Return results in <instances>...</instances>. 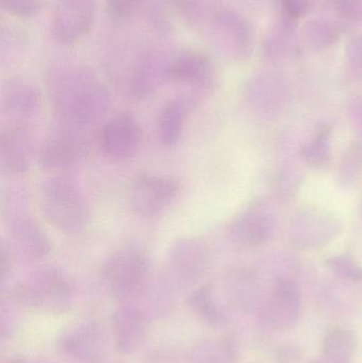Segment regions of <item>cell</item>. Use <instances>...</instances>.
I'll return each instance as SVG.
<instances>
[{"mask_svg":"<svg viewBox=\"0 0 362 363\" xmlns=\"http://www.w3.org/2000/svg\"><path fill=\"white\" fill-rule=\"evenodd\" d=\"M2 104L17 117L14 123H21L40 108V94L35 87L21 80L6 83L2 91Z\"/></svg>","mask_w":362,"mask_h":363,"instance_id":"obj_14","label":"cell"},{"mask_svg":"<svg viewBox=\"0 0 362 363\" xmlns=\"http://www.w3.org/2000/svg\"><path fill=\"white\" fill-rule=\"evenodd\" d=\"M356 347V337L351 330L332 328L323 339L322 358L318 363H351Z\"/></svg>","mask_w":362,"mask_h":363,"instance_id":"obj_16","label":"cell"},{"mask_svg":"<svg viewBox=\"0 0 362 363\" xmlns=\"http://www.w3.org/2000/svg\"><path fill=\"white\" fill-rule=\"evenodd\" d=\"M191 106V100L176 98L162 108L157 123V136L162 144L171 147L180 140Z\"/></svg>","mask_w":362,"mask_h":363,"instance_id":"obj_15","label":"cell"},{"mask_svg":"<svg viewBox=\"0 0 362 363\" xmlns=\"http://www.w3.org/2000/svg\"><path fill=\"white\" fill-rule=\"evenodd\" d=\"M65 277L55 270H45L16 288V294L27 304L43 306L63 302L69 294Z\"/></svg>","mask_w":362,"mask_h":363,"instance_id":"obj_10","label":"cell"},{"mask_svg":"<svg viewBox=\"0 0 362 363\" xmlns=\"http://www.w3.org/2000/svg\"><path fill=\"white\" fill-rule=\"evenodd\" d=\"M170 260L176 273L187 277H193L205 264V247L197 239L178 241L172 249Z\"/></svg>","mask_w":362,"mask_h":363,"instance_id":"obj_17","label":"cell"},{"mask_svg":"<svg viewBox=\"0 0 362 363\" xmlns=\"http://www.w3.org/2000/svg\"><path fill=\"white\" fill-rule=\"evenodd\" d=\"M2 10L16 17H31L42 8V0H0Z\"/></svg>","mask_w":362,"mask_h":363,"instance_id":"obj_23","label":"cell"},{"mask_svg":"<svg viewBox=\"0 0 362 363\" xmlns=\"http://www.w3.org/2000/svg\"><path fill=\"white\" fill-rule=\"evenodd\" d=\"M329 268L342 279L352 281H362V269L351 258L346 257V256L335 257L329 260Z\"/></svg>","mask_w":362,"mask_h":363,"instance_id":"obj_24","label":"cell"},{"mask_svg":"<svg viewBox=\"0 0 362 363\" xmlns=\"http://www.w3.org/2000/svg\"><path fill=\"white\" fill-rule=\"evenodd\" d=\"M103 347V332L95 322L76 324L59 339L61 353L79 362H97Z\"/></svg>","mask_w":362,"mask_h":363,"instance_id":"obj_9","label":"cell"},{"mask_svg":"<svg viewBox=\"0 0 362 363\" xmlns=\"http://www.w3.org/2000/svg\"><path fill=\"white\" fill-rule=\"evenodd\" d=\"M150 264L146 254L135 247L115 252L102 267V281L106 289L118 300L140 296L148 283Z\"/></svg>","mask_w":362,"mask_h":363,"instance_id":"obj_3","label":"cell"},{"mask_svg":"<svg viewBox=\"0 0 362 363\" xmlns=\"http://www.w3.org/2000/svg\"><path fill=\"white\" fill-rule=\"evenodd\" d=\"M301 315L299 289L289 281L274 286L266 306V320L274 330H287L295 325Z\"/></svg>","mask_w":362,"mask_h":363,"instance_id":"obj_12","label":"cell"},{"mask_svg":"<svg viewBox=\"0 0 362 363\" xmlns=\"http://www.w3.org/2000/svg\"><path fill=\"white\" fill-rule=\"evenodd\" d=\"M49 91L62 116L76 123H84L101 110L106 93L89 68L62 62L51 69Z\"/></svg>","mask_w":362,"mask_h":363,"instance_id":"obj_1","label":"cell"},{"mask_svg":"<svg viewBox=\"0 0 362 363\" xmlns=\"http://www.w3.org/2000/svg\"><path fill=\"white\" fill-rule=\"evenodd\" d=\"M0 268H1V273L4 274L9 272L10 269L12 268V258H11L10 253H6L4 247L1 250V259H0Z\"/></svg>","mask_w":362,"mask_h":363,"instance_id":"obj_25","label":"cell"},{"mask_svg":"<svg viewBox=\"0 0 362 363\" xmlns=\"http://www.w3.org/2000/svg\"><path fill=\"white\" fill-rule=\"evenodd\" d=\"M15 240L26 255L34 259L45 257L50 251V243L44 230L33 220L26 219L17 224Z\"/></svg>","mask_w":362,"mask_h":363,"instance_id":"obj_18","label":"cell"},{"mask_svg":"<svg viewBox=\"0 0 362 363\" xmlns=\"http://www.w3.org/2000/svg\"><path fill=\"white\" fill-rule=\"evenodd\" d=\"M150 0H106V11L113 19L125 21L146 9Z\"/></svg>","mask_w":362,"mask_h":363,"instance_id":"obj_21","label":"cell"},{"mask_svg":"<svg viewBox=\"0 0 362 363\" xmlns=\"http://www.w3.org/2000/svg\"><path fill=\"white\" fill-rule=\"evenodd\" d=\"M329 130L327 128L320 130L315 136L310 146L306 148L305 157L310 163L320 165L327 161L329 155Z\"/></svg>","mask_w":362,"mask_h":363,"instance_id":"obj_22","label":"cell"},{"mask_svg":"<svg viewBox=\"0 0 362 363\" xmlns=\"http://www.w3.org/2000/svg\"><path fill=\"white\" fill-rule=\"evenodd\" d=\"M189 307L199 319L210 326H219L225 322L223 311L219 307L210 285L196 290L188 300Z\"/></svg>","mask_w":362,"mask_h":363,"instance_id":"obj_19","label":"cell"},{"mask_svg":"<svg viewBox=\"0 0 362 363\" xmlns=\"http://www.w3.org/2000/svg\"><path fill=\"white\" fill-rule=\"evenodd\" d=\"M87 149L84 136L76 130H60L40 147L38 163L45 169L63 172L81 163L87 155Z\"/></svg>","mask_w":362,"mask_h":363,"instance_id":"obj_7","label":"cell"},{"mask_svg":"<svg viewBox=\"0 0 362 363\" xmlns=\"http://www.w3.org/2000/svg\"><path fill=\"white\" fill-rule=\"evenodd\" d=\"M32 145L27 128L11 123L0 134V164L8 174H23L31 161Z\"/></svg>","mask_w":362,"mask_h":363,"instance_id":"obj_11","label":"cell"},{"mask_svg":"<svg viewBox=\"0 0 362 363\" xmlns=\"http://www.w3.org/2000/svg\"><path fill=\"white\" fill-rule=\"evenodd\" d=\"M233 345L227 338L205 340L198 345L191 355L193 363H233Z\"/></svg>","mask_w":362,"mask_h":363,"instance_id":"obj_20","label":"cell"},{"mask_svg":"<svg viewBox=\"0 0 362 363\" xmlns=\"http://www.w3.org/2000/svg\"><path fill=\"white\" fill-rule=\"evenodd\" d=\"M165 74L172 82L198 91H206L214 85L216 72L208 55L199 50H182L166 63Z\"/></svg>","mask_w":362,"mask_h":363,"instance_id":"obj_8","label":"cell"},{"mask_svg":"<svg viewBox=\"0 0 362 363\" xmlns=\"http://www.w3.org/2000/svg\"><path fill=\"white\" fill-rule=\"evenodd\" d=\"M180 191V183L174 179L140 174L132 184V208L147 219L159 217L174 204Z\"/></svg>","mask_w":362,"mask_h":363,"instance_id":"obj_4","label":"cell"},{"mask_svg":"<svg viewBox=\"0 0 362 363\" xmlns=\"http://www.w3.org/2000/svg\"><path fill=\"white\" fill-rule=\"evenodd\" d=\"M40 205L47 221L66 234L80 232L89 221V207L76 184L57 177L43 186Z\"/></svg>","mask_w":362,"mask_h":363,"instance_id":"obj_2","label":"cell"},{"mask_svg":"<svg viewBox=\"0 0 362 363\" xmlns=\"http://www.w3.org/2000/svg\"><path fill=\"white\" fill-rule=\"evenodd\" d=\"M97 0H55L51 33L55 42L72 46L85 38L95 19Z\"/></svg>","mask_w":362,"mask_h":363,"instance_id":"obj_5","label":"cell"},{"mask_svg":"<svg viewBox=\"0 0 362 363\" xmlns=\"http://www.w3.org/2000/svg\"><path fill=\"white\" fill-rule=\"evenodd\" d=\"M9 363H23L21 362V360L19 359H15V360H12V362H10Z\"/></svg>","mask_w":362,"mask_h":363,"instance_id":"obj_26","label":"cell"},{"mask_svg":"<svg viewBox=\"0 0 362 363\" xmlns=\"http://www.w3.org/2000/svg\"><path fill=\"white\" fill-rule=\"evenodd\" d=\"M100 147L104 155L115 162L133 159L142 147L144 133L131 115L113 117L100 134Z\"/></svg>","mask_w":362,"mask_h":363,"instance_id":"obj_6","label":"cell"},{"mask_svg":"<svg viewBox=\"0 0 362 363\" xmlns=\"http://www.w3.org/2000/svg\"><path fill=\"white\" fill-rule=\"evenodd\" d=\"M113 336L117 349L131 354L142 345L148 334V321L142 311L135 307H121L113 315Z\"/></svg>","mask_w":362,"mask_h":363,"instance_id":"obj_13","label":"cell"}]
</instances>
